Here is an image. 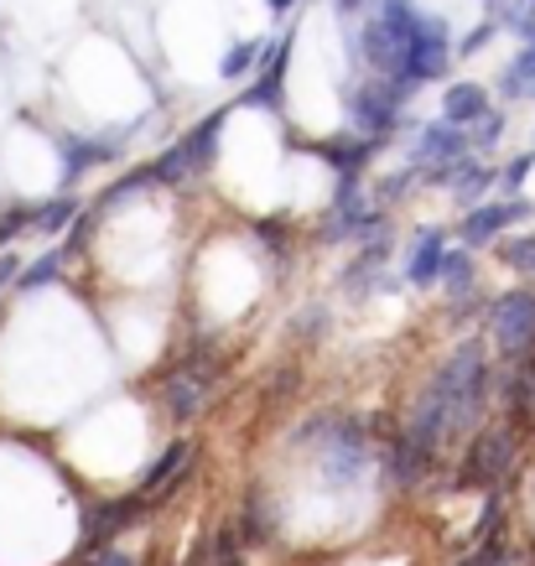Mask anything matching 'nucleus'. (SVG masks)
<instances>
[{"instance_id":"obj_10","label":"nucleus","mask_w":535,"mask_h":566,"mask_svg":"<svg viewBox=\"0 0 535 566\" xmlns=\"http://www.w3.org/2000/svg\"><path fill=\"white\" fill-rule=\"evenodd\" d=\"M489 109H494V94L479 78H458V84L442 88V120L458 125V130H473Z\"/></svg>"},{"instance_id":"obj_14","label":"nucleus","mask_w":535,"mask_h":566,"mask_svg":"<svg viewBox=\"0 0 535 566\" xmlns=\"http://www.w3.org/2000/svg\"><path fill=\"white\" fill-rule=\"evenodd\" d=\"M260 57H265V48H260L255 36H244L240 48H229V52H224V63H219V73H224L229 84H240V73H244V69H260Z\"/></svg>"},{"instance_id":"obj_21","label":"nucleus","mask_w":535,"mask_h":566,"mask_svg":"<svg viewBox=\"0 0 535 566\" xmlns=\"http://www.w3.org/2000/svg\"><path fill=\"white\" fill-rule=\"evenodd\" d=\"M525 6H535V0H525Z\"/></svg>"},{"instance_id":"obj_19","label":"nucleus","mask_w":535,"mask_h":566,"mask_svg":"<svg viewBox=\"0 0 535 566\" xmlns=\"http://www.w3.org/2000/svg\"><path fill=\"white\" fill-rule=\"evenodd\" d=\"M333 6H338V11H359L364 0H333Z\"/></svg>"},{"instance_id":"obj_13","label":"nucleus","mask_w":535,"mask_h":566,"mask_svg":"<svg viewBox=\"0 0 535 566\" xmlns=\"http://www.w3.org/2000/svg\"><path fill=\"white\" fill-rule=\"evenodd\" d=\"M494 250H500L504 271H515L520 281H531L535 286V234H504Z\"/></svg>"},{"instance_id":"obj_2","label":"nucleus","mask_w":535,"mask_h":566,"mask_svg":"<svg viewBox=\"0 0 535 566\" xmlns=\"http://www.w3.org/2000/svg\"><path fill=\"white\" fill-rule=\"evenodd\" d=\"M375 17H380L400 42V69H396V78H390L400 94H416V88L448 78L452 52H458L452 48L448 21L432 17V11H421V6H411V0H380Z\"/></svg>"},{"instance_id":"obj_3","label":"nucleus","mask_w":535,"mask_h":566,"mask_svg":"<svg viewBox=\"0 0 535 566\" xmlns=\"http://www.w3.org/2000/svg\"><path fill=\"white\" fill-rule=\"evenodd\" d=\"M531 442V431H520L515 421L504 416H489L484 427L473 431L458 452V468H452V483L458 489H484V494H500L510 473L520 468V452Z\"/></svg>"},{"instance_id":"obj_7","label":"nucleus","mask_w":535,"mask_h":566,"mask_svg":"<svg viewBox=\"0 0 535 566\" xmlns=\"http://www.w3.org/2000/svg\"><path fill=\"white\" fill-rule=\"evenodd\" d=\"M406 99L411 94H400L396 84H385V78H364L354 88V99H348V120L359 130L364 140H390L406 120Z\"/></svg>"},{"instance_id":"obj_4","label":"nucleus","mask_w":535,"mask_h":566,"mask_svg":"<svg viewBox=\"0 0 535 566\" xmlns=\"http://www.w3.org/2000/svg\"><path fill=\"white\" fill-rule=\"evenodd\" d=\"M484 344L494 348L500 364H520L535 354V286L520 281V286H504V292L489 296L484 307Z\"/></svg>"},{"instance_id":"obj_12","label":"nucleus","mask_w":535,"mask_h":566,"mask_svg":"<svg viewBox=\"0 0 535 566\" xmlns=\"http://www.w3.org/2000/svg\"><path fill=\"white\" fill-rule=\"evenodd\" d=\"M73 244H57V250H48V255H36L27 271L17 275V292H42V286H52L57 275H63V265H69Z\"/></svg>"},{"instance_id":"obj_15","label":"nucleus","mask_w":535,"mask_h":566,"mask_svg":"<svg viewBox=\"0 0 535 566\" xmlns=\"http://www.w3.org/2000/svg\"><path fill=\"white\" fill-rule=\"evenodd\" d=\"M328 323H333V307H328V302H312V307H302L292 317V333H296V338H323V333H328Z\"/></svg>"},{"instance_id":"obj_18","label":"nucleus","mask_w":535,"mask_h":566,"mask_svg":"<svg viewBox=\"0 0 535 566\" xmlns=\"http://www.w3.org/2000/svg\"><path fill=\"white\" fill-rule=\"evenodd\" d=\"M494 32H500V21H484V27H473V32H468L463 42H458V52H463V57H473V52H484L489 42H494Z\"/></svg>"},{"instance_id":"obj_8","label":"nucleus","mask_w":535,"mask_h":566,"mask_svg":"<svg viewBox=\"0 0 535 566\" xmlns=\"http://www.w3.org/2000/svg\"><path fill=\"white\" fill-rule=\"evenodd\" d=\"M437 292L448 302V312L463 323V317H479L484 323V307H489V292L479 286V265H473V250L463 244H452L448 250V265H442V281H437Z\"/></svg>"},{"instance_id":"obj_20","label":"nucleus","mask_w":535,"mask_h":566,"mask_svg":"<svg viewBox=\"0 0 535 566\" xmlns=\"http://www.w3.org/2000/svg\"><path fill=\"white\" fill-rule=\"evenodd\" d=\"M484 6H500V0H484Z\"/></svg>"},{"instance_id":"obj_1","label":"nucleus","mask_w":535,"mask_h":566,"mask_svg":"<svg viewBox=\"0 0 535 566\" xmlns=\"http://www.w3.org/2000/svg\"><path fill=\"white\" fill-rule=\"evenodd\" d=\"M229 379V354L213 333H192L177 344V354L151 375V400L156 411L172 427H188L203 411H213V400Z\"/></svg>"},{"instance_id":"obj_17","label":"nucleus","mask_w":535,"mask_h":566,"mask_svg":"<svg viewBox=\"0 0 535 566\" xmlns=\"http://www.w3.org/2000/svg\"><path fill=\"white\" fill-rule=\"evenodd\" d=\"M535 172V151H525V156H515L510 167H500V188H510V192H520L525 188V177Z\"/></svg>"},{"instance_id":"obj_5","label":"nucleus","mask_w":535,"mask_h":566,"mask_svg":"<svg viewBox=\"0 0 535 566\" xmlns=\"http://www.w3.org/2000/svg\"><path fill=\"white\" fill-rule=\"evenodd\" d=\"M198 452H203V447H198V437H172V442L151 458V468L136 479L130 499H136L146 515H151V510H161V504L182 494V489H188V479L198 473Z\"/></svg>"},{"instance_id":"obj_6","label":"nucleus","mask_w":535,"mask_h":566,"mask_svg":"<svg viewBox=\"0 0 535 566\" xmlns=\"http://www.w3.org/2000/svg\"><path fill=\"white\" fill-rule=\"evenodd\" d=\"M535 219V203L525 192H510V198H484V203L463 208V219H458V244L463 250H489V244H500L510 229Z\"/></svg>"},{"instance_id":"obj_9","label":"nucleus","mask_w":535,"mask_h":566,"mask_svg":"<svg viewBox=\"0 0 535 566\" xmlns=\"http://www.w3.org/2000/svg\"><path fill=\"white\" fill-rule=\"evenodd\" d=\"M448 229H421L411 244H406V260H400V281L416 286V292H437V281H442V265H448Z\"/></svg>"},{"instance_id":"obj_11","label":"nucleus","mask_w":535,"mask_h":566,"mask_svg":"<svg viewBox=\"0 0 535 566\" xmlns=\"http://www.w3.org/2000/svg\"><path fill=\"white\" fill-rule=\"evenodd\" d=\"M500 94H504V99H525V94H535V42H525V48L504 63Z\"/></svg>"},{"instance_id":"obj_16","label":"nucleus","mask_w":535,"mask_h":566,"mask_svg":"<svg viewBox=\"0 0 535 566\" xmlns=\"http://www.w3.org/2000/svg\"><path fill=\"white\" fill-rule=\"evenodd\" d=\"M500 27H510V32L520 36V48H525V42H535V6H525V0H515V6L504 11V21H500Z\"/></svg>"}]
</instances>
